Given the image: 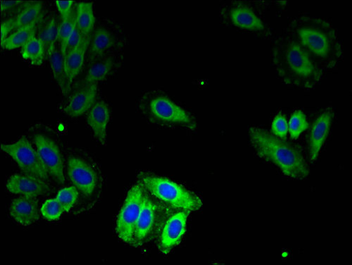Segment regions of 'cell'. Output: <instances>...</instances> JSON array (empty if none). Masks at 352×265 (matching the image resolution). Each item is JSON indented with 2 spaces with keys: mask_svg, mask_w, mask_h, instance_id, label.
Masks as SVG:
<instances>
[{
  "mask_svg": "<svg viewBox=\"0 0 352 265\" xmlns=\"http://www.w3.org/2000/svg\"><path fill=\"white\" fill-rule=\"evenodd\" d=\"M322 70L334 68L342 55L334 27L320 18L300 16L291 19L285 33Z\"/></svg>",
  "mask_w": 352,
  "mask_h": 265,
  "instance_id": "obj_1",
  "label": "cell"
},
{
  "mask_svg": "<svg viewBox=\"0 0 352 265\" xmlns=\"http://www.w3.org/2000/svg\"><path fill=\"white\" fill-rule=\"evenodd\" d=\"M272 61L278 77L290 85L310 89L320 81L324 70L286 34L272 45Z\"/></svg>",
  "mask_w": 352,
  "mask_h": 265,
  "instance_id": "obj_2",
  "label": "cell"
},
{
  "mask_svg": "<svg viewBox=\"0 0 352 265\" xmlns=\"http://www.w3.org/2000/svg\"><path fill=\"white\" fill-rule=\"evenodd\" d=\"M249 136L258 156L275 165L287 178L294 180L307 178L309 166L296 146L258 127L250 128Z\"/></svg>",
  "mask_w": 352,
  "mask_h": 265,
  "instance_id": "obj_3",
  "label": "cell"
},
{
  "mask_svg": "<svg viewBox=\"0 0 352 265\" xmlns=\"http://www.w3.org/2000/svg\"><path fill=\"white\" fill-rule=\"evenodd\" d=\"M138 180L146 192L166 209L190 213L201 208V200L195 193L162 176L143 172Z\"/></svg>",
  "mask_w": 352,
  "mask_h": 265,
  "instance_id": "obj_4",
  "label": "cell"
},
{
  "mask_svg": "<svg viewBox=\"0 0 352 265\" xmlns=\"http://www.w3.org/2000/svg\"><path fill=\"white\" fill-rule=\"evenodd\" d=\"M140 105L146 119L155 125L190 130L196 128L194 116L164 96L155 95L144 98Z\"/></svg>",
  "mask_w": 352,
  "mask_h": 265,
  "instance_id": "obj_5",
  "label": "cell"
},
{
  "mask_svg": "<svg viewBox=\"0 0 352 265\" xmlns=\"http://www.w3.org/2000/svg\"><path fill=\"white\" fill-rule=\"evenodd\" d=\"M69 178L82 197L96 200L102 187V176L98 167L85 159L70 157L67 161Z\"/></svg>",
  "mask_w": 352,
  "mask_h": 265,
  "instance_id": "obj_6",
  "label": "cell"
},
{
  "mask_svg": "<svg viewBox=\"0 0 352 265\" xmlns=\"http://www.w3.org/2000/svg\"><path fill=\"white\" fill-rule=\"evenodd\" d=\"M189 213L164 207L155 234L159 250L168 254L182 241L186 231Z\"/></svg>",
  "mask_w": 352,
  "mask_h": 265,
  "instance_id": "obj_7",
  "label": "cell"
},
{
  "mask_svg": "<svg viewBox=\"0 0 352 265\" xmlns=\"http://www.w3.org/2000/svg\"><path fill=\"white\" fill-rule=\"evenodd\" d=\"M0 149L9 155L23 173L35 176L49 183L51 178L48 169L40 158L32 142L25 137L10 144H1Z\"/></svg>",
  "mask_w": 352,
  "mask_h": 265,
  "instance_id": "obj_8",
  "label": "cell"
},
{
  "mask_svg": "<svg viewBox=\"0 0 352 265\" xmlns=\"http://www.w3.org/2000/svg\"><path fill=\"white\" fill-rule=\"evenodd\" d=\"M164 209L163 205L145 191L131 246H141L151 240L155 234Z\"/></svg>",
  "mask_w": 352,
  "mask_h": 265,
  "instance_id": "obj_9",
  "label": "cell"
},
{
  "mask_svg": "<svg viewBox=\"0 0 352 265\" xmlns=\"http://www.w3.org/2000/svg\"><path fill=\"white\" fill-rule=\"evenodd\" d=\"M144 192L140 184L133 186L129 191L117 218L116 234L122 242L130 245L133 241L134 229L140 213Z\"/></svg>",
  "mask_w": 352,
  "mask_h": 265,
  "instance_id": "obj_10",
  "label": "cell"
},
{
  "mask_svg": "<svg viewBox=\"0 0 352 265\" xmlns=\"http://www.w3.org/2000/svg\"><path fill=\"white\" fill-rule=\"evenodd\" d=\"M33 142L38 154L52 178L60 184L65 182L63 157L56 143L44 134H36Z\"/></svg>",
  "mask_w": 352,
  "mask_h": 265,
  "instance_id": "obj_11",
  "label": "cell"
},
{
  "mask_svg": "<svg viewBox=\"0 0 352 265\" xmlns=\"http://www.w3.org/2000/svg\"><path fill=\"white\" fill-rule=\"evenodd\" d=\"M122 43L111 26L100 25L95 28L88 48V61L92 64L110 55L116 49L120 48Z\"/></svg>",
  "mask_w": 352,
  "mask_h": 265,
  "instance_id": "obj_12",
  "label": "cell"
},
{
  "mask_svg": "<svg viewBox=\"0 0 352 265\" xmlns=\"http://www.w3.org/2000/svg\"><path fill=\"white\" fill-rule=\"evenodd\" d=\"M227 19L234 27L258 34L270 33L268 28L254 8L245 3L233 4L226 13Z\"/></svg>",
  "mask_w": 352,
  "mask_h": 265,
  "instance_id": "obj_13",
  "label": "cell"
},
{
  "mask_svg": "<svg viewBox=\"0 0 352 265\" xmlns=\"http://www.w3.org/2000/svg\"><path fill=\"white\" fill-rule=\"evenodd\" d=\"M6 187L12 194L35 198L46 195L51 191L48 182L24 173L12 175Z\"/></svg>",
  "mask_w": 352,
  "mask_h": 265,
  "instance_id": "obj_14",
  "label": "cell"
},
{
  "mask_svg": "<svg viewBox=\"0 0 352 265\" xmlns=\"http://www.w3.org/2000/svg\"><path fill=\"white\" fill-rule=\"evenodd\" d=\"M334 111L329 108L322 112L314 123L309 136V156L311 162H314L329 136Z\"/></svg>",
  "mask_w": 352,
  "mask_h": 265,
  "instance_id": "obj_15",
  "label": "cell"
},
{
  "mask_svg": "<svg viewBox=\"0 0 352 265\" xmlns=\"http://www.w3.org/2000/svg\"><path fill=\"white\" fill-rule=\"evenodd\" d=\"M98 92V84L91 83L76 88L71 96L65 112L70 117H78L88 112L96 104Z\"/></svg>",
  "mask_w": 352,
  "mask_h": 265,
  "instance_id": "obj_16",
  "label": "cell"
},
{
  "mask_svg": "<svg viewBox=\"0 0 352 265\" xmlns=\"http://www.w3.org/2000/svg\"><path fill=\"white\" fill-rule=\"evenodd\" d=\"M10 214L21 225H32L40 218L38 200L35 197L25 195L16 198L10 204Z\"/></svg>",
  "mask_w": 352,
  "mask_h": 265,
  "instance_id": "obj_17",
  "label": "cell"
},
{
  "mask_svg": "<svg viewBox=\"0 0 352 265\" xmlns=\"http://www.w3.org/2000/svg\"><path fill=\"white\" fill-rule=\"evenodd\" d=\"M121 65L120 57L110 54L101 60L90 64L85 78L76 84L78 87L82 85L103 81Z\"/></svg>",
  "mask_w": 352,
  "mask_h": 265,
  "instance_id": "obj_18",
  "label": "cell"
},
{
  "mask_svg": "<svg viewBox=\"0 0 352 265\" xmlns=\"http://www.w3.org/2000/svg\"><path fill=\"white\" fill-rule=\"evenodd\" d=\"M109 118V109L104 101L96 103L87 112V123L91 129L96 138L102 145L107 144V130Z\"/></svg>",
  "mask_w": 352,
  "mask_h": 265,
  "instance_id": "obj_19",
  "label": "cell"
},
{
  "mask_svg": "<svg viewBox=\"0 0 352 265\" xmlns=\"http://www.w3.org/2000/svg\"><path fill=\"white\" fill-rule=\"evenodd\" d=\"M91 41V39L86 38L80 45L67 52L64 57L65 72L70 84L80 72Z\"/></svg>",
  "mask_w": 352,
  "mask_h": 265,
  "instance_id": "obj_20",
  "label": "cell"
},
{
  "mask_svg": "<svg viewBox=\"0 0 352 265\" xmlns=\"http://www.w3.org/2000/svg\"><path fill=\"white\" fill-rule=\"evenodd\" d=\"M48 59L54 78L58 85L60 86L63 95L67 96L71 84L66 74L64 56L60 45H58L56 47Z\"/></svg>",
  "mask_w": 352,
  "mask_h": 265,
  "instance_id": "obj_21",
  "label": "cell"
},
{
  "mask_svg": "<svg viewBox=\"0 0 352 265\" xmlns=\"http://www.w3.org/2000/svg\"><path fill=\"white\" fill-rule=\"evenodd\" d=\"M76 25L86 37L92 39L96 26L92 3L81 2L76 6Z\"/></svg>",
  "mask_w": 352,
  "mask_h": 265,
  "instance_id": "obj_22",
  "label": "cell"
},
{
  "mask_svg": "<svg viewBox=\"0 0 352 265\" xmlns=\"http://www.w3.org/2000/svg\"><path fill=\"white\" fill-rule=\"evenodd\" d=\"M21 54L23 60L32 65L34 66L43 65L46 52L42 41L36 33L21 47Z\"/></svg>",
  "mask_w": 352,
  "mask_h": 265,
  "instance_id": "obj_23",
  "label": "cell"
},
{
  "mask_svg": "<svg viewBox=\"0 0 352 265\" xmlns=\"http://www.w3.org/2000/svg\"><path fill=\"white\" fill-rule=\"evenodd\" d=\"M41 19V17L32 24L17 29L1 43V47L8 50L21 48L36 33V28Z\"/></svg>",
  "mask_w": 352,
  "mask_h": 265,
  "instance_id": "obj_24",
  "label": "cell"
},
{
  "mask_svg": "<svg viewBox=\"0 0 352 265\" xmlns=\"http://www.w3.org/2000/svg\"><path fill=\"white\" fill-rule=\"evenodd\" d=\"M58 27L54 18H52L41 29L38 37L42 41L48 57L58 45Z\"/></svg>",
  "mask_w": 352,
  "mask_h": 265,
  "instance_id": "obj_25",
  "label": "cell"
},
{
  "mask_svg": "<svg viewBox=\"0 0 352 265\" xmlns=\"http://www.w3.org/2000/svg\"><path fill=\"white\" fill-rule=\"evenodd\" d=\"M43 4L41 3L28 5L17 16L14 17V32L17 29L32 24L41 17Z\"/></svg>",
  "mask_w": 352,
  "mask_h": 265,
  "instance_id": "obj_26",
  "label": "cell"
},
{
  "mask_svg": "<svg viewBox=\"0 0 352 265\" xmlns=\"http://www.w3.org/2000/svg\"><path fill=\"white\" fill-rule=\"evenodd\" d=\"M76 27V7L74 8L69 17L64 21H61L58 27V45L65 57L67 53L68 41Z\"/></svg>",
  "mask_w": 352,
  "mask_h": 265,
  "instance_id": "obj_27",
  "label": "cell"
},
{
  "mask_svg": "<svg viewBox=\"0 0 352 265\" xmlns=\"http://www.w3.org/2000/svg\"><path fill=\"white\" fill-rule=\"evenodd\" d=\"M309 128V123L306 115L301 110L293 113L288 125V131L292 139L298 137Z\"/></svg>",
  "mask_w": 352,
  "mask_h": 265,
  "instance_id": "obj_28",
  "label": "cell"
},
{
  "mask_svg": "<svg viewBox=\"0 0 352 265\" xmlns=\"http://www.w3.org/2000/svg\"><path fill=\"white\" fill-rule=\"evenodd\" d=\"M79 192L75 187H67L58 191L56 200L60 203L64 213H69L77 202Z\"/></svg>",
  "mask_w": 352,
  "mask_h": 265,
  "instance_id": "obj_29",
  "label": "cell"
},
{
  "mask_svg": "<svg viewBox=\"0 0 352 265\" xmlns=\"http://www.w3.org/2000/svg\"><path fill=\"white\" fill-rule=\"evenodd\" d=\"M43 218L48 221H54L61 218L64 213L60 202L55 199H49L43 204L41 210Z\"/></svg>",
  "mask_w": 352,
  "mask_h": 265,
  "instance_id": "obj_30",
  "label": "cell"
},
{
  "mask_svg": "<svg viewBox=\"0 0 352 265\" xmlns=\"http://www.w3.org/2000/svg\"><path fill=\"white\" fill-rule=\"evenodd\" d=\"M273 134L281 139L286 138L288 133V124L283 114H278L272 124Z\"/></svg>",
  "mask_w": 352,
  "mask_h": 265,
  "instance_id": "obj_31",
  "label": "cell"
},
{
  "mask_svg": "<svg viewBox=\"0 0 352 265\" xmlns=\"http://www.w3.org/2000/svg\"><path fill=\"white\" fill-rule=\"evenodd\" d=\"M56 9L60 14L61 21H66L70 16L74 9V1L69 0V1H61L58 0L55 2Z\"/></svg>",
  "mask_w": 352,
  "mask_h": 265,
  "instance_id": "obj_32",
  "label": "cell"
},
{
  "mask_svg": "<svg viewBox=\"0 0 352 265\" xmlns=\"http://www.w3.org/2000/svg\"><path fill=\"white\" fill-rule=\"evenodd\" d=\"M86 38H87V37H86L79 30V28L77 27V25H76V27L75 28L74 31L73 32L72 34L71 35V36L68 41L67 52L80 45ZM88 39H89V38H88Z\"/></svg>",
  "mask_w": 352,
  "mask_h": 265,
  "instance_id": "obj_33",
  "label": "cell"
},
{
  "mask_svg": "<svg viewBox=\"0 0 352 265\" xmlns=\"http://www.w3.org/2000/svg\"><path fill=\"white\" fill-rule=\"evenodd\" d=\"M14 32V18L3 21L1 23V43H3Z\"/></svg>",
  "mask_w": 352,
  "mask_h": 265,
  "instance_id": "obj_34",
  "label": "cell"
},
{
  "mask_svg": "<svg viewBox=\"0 0 352 265\" xmlns=\"http://www.w3.org/2000/svg\"><path fill=\"white\" fill-rule=\"evenodd\" d=\"M23 3V1H1V11L5 12Z\"/></svg>",
  "mask_w": 352,
  "mask_h": 265,
  "instance_id": "obj_35",
  "label": "cell"
}]
</instances>
